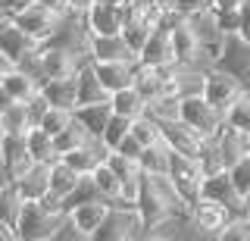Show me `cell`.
<instances>
[{
	"mask_svg": "<svg viewBox=\"0 0 250 241\" xmlns=\"http://www.w3.org/2000/svg\"><path fill=\"white\" fill-rule=\"evenodd\" d=\"M66 213L50 210L44 200H22L19 216H16V238L19 241H50L57 238V229L62 225Z\"/></svg>",
	"mask_w": 250,
	"mask_h": 241,
	"instance_id": "cell-1",
	"label": "cell"
},
{
	"mask_svg": "<svg viewBox=\"0 0 250 241\" xmlns=\"http://www.w3.org/2000/svg\"><path fill=\"white\" fill-rule=\"evenodd\" d=\"M178 119L194 129L200 138H216L225 126V113H219L203 94H185L178 104Z\"/></svg>",
	"mask_w": 250,
	"mask_h": 241,
	"instance_id": "cell-2",
	"label": "cell"
},
{
	"mask_svg": "<svg viewBox=\"0 0 250 241\" xmlns=\"http://www.w3.org/2000/svg\"><path fill=\"white\" fill-rule=\"evenodd\" d=\"M131 238H144V222H141L138 207L109 204L106 219L100 222L91 241H131Z\"/></svg>",
	"mask_w": 250,
	"mask_h": 241,
	"instance_id": "cell-3",
	"label": "cell"
},
{
	"mask_svg": "<svg viewBox=\"0 0 250 241\" xmlns=\"http://www.w3.org/2000/svg\"><path fill=\"white\" fill-rule=\"evenodd\" d=\"M244 91H247L244 82H241L234 72H229V69L209 66L207 72H203V91H200V94L207 97L219 113H229V107L244 94Z\"/></svg>",
	"mask_w": 250,
	"mask_h": 241,
	"instance_id": "cell-4",
	"label": "cell"
},
{
	"mask_svg": "<svg viewBox=\"0 0 250 241\" xmlns=\"http://www.w3.org/2000/svg\"><path fill=\"white\" fill-rule=\"evenodd\" d=\"M10 19L22 28V32H28L31 38H35V41H41V44H44V41H50V38L57 35V28H60V22H62L60 13L47 10L41 0H31V3L19 6V10H13V13H10Z\"/></svg>",
	"mask_w": 250,
	"mask_h": 241,
	"instance_id": "cell-5",
	"label": "cell"
},
{
	"mask_svg": "<svg viewBox=\"0 0 250 241\" xmlns=\"http://www.w3.org/2000/svg\"><path fill=\"white\" fill-rule=\"evenodd\" d=\"M200 178H203V169L197 157H188V153H175L172 151V160H169V182L175 185L182 204L191 210L194 204L200 200Z\"/></svg>",
	"mask_w": 250,
	"mask_h": 241,
	"instance_id": "cell-6",
	"label": "cell"
},
{
	"mask_svg": "<svg viewBox=\"0 0 250 241\" xmlns=\"http://www.w3.org/2000/svg\"><path fill=\"white\" fill-rule=\"evenodd\" d=\"M178 13H169L153 25L150 38L144 41V47L138 53V63L144 66H175V50H172V22Z\"/></svg>",
	"mask_w": 250,
	"mask_h": 241,
	"instance_id": "cell-7",
	"label": "cell"
},
{
	"mask_svg": "<svg viewBox=\"0 0 250 241\" xmlns=\"http://www.w3.org/2000/svg\"><path fill=\"white\" fill-rule=\"evenodd\" d=\"M122 25H125L122 0H94L91 10L84 13L88 35H122Z\"/></svg>",
	"mask_w": 250,
	"mask_h": 241,
	"instance_id": "cell-8",
	"label": "cell"
},
{
	"mask_svg": "<svg viewBox=\"0 0 250 241\" xmlns=\"http://www.w3.org/2000/svg\"><path fill=\"white\" fill-rule=\"evenodd\" d=\"M31 163L35 160H31V153H28L25 131H22V135H16V131H0V169H3L6 182L19 178Z\"/></svg>",
	"mask_w": 250,
	"mask_h": 241,
	"instance_id": "cell-9",
	"label": "cell"
},
{
	"mask_svg": "<svg viewBox=\"0 0 250 241\" xmlns=\"http://www.w3.org/2000/svg\"><path fill=\"white\" fill-rule=\"evenodd\" d=\"M172 50H175V66H191L203 57V41L200 32L188 16H175L172 22Z\"/></svg>",
	"mask_w": 250,
	"mask_h": 241,
	"instance_id": "cell-10",
	"label": "cell"
},
{
	"mask_svg": "<svg viewBox=\"0 0 250 241\" xmlns=\"http://www.w3.org/2000/svg\"><path fill=\"white\" fill-rule=\"evenodd\" d=\"M38 60H41L44 79H62V75H75L78 66H82L78 50L66 47V44H57V41H44L41 50H38Z\"/></svg>",
	"mask_w": 250,
	"mask_h": 241,
	"instance_id": "cell-11",
	"label": "cell"
},
{
	"mask_svg": "<svg viewBox=\"0 0 250 241\" xmlns=\"http://www.w3.org/2000/svg\"><path fill=\"white\" fill-rule=\"evenodd\" d=\"M0 47L10 53L16 60V66H19V63H25L28 57H35V53L41 50V41H35L28 32H22L10 19V13H3V16H0Z\"/></svg>",
	"mask_w": 250,
	"mask_h": 241,
	"instance_id": "cell-12",
	"label": "cell"
},
{
	"mask_svg": "<svg viewBox=\"0 0 250 241\" xmlns=\"http://www.w3.org/2000/svg\"><path fill=\"white\" fill-rule=\"evenodd\" d=\"M91 69H94V75L100 79V85L113 94V91H119V88L135 85L138 60H91Z\"/></svg>",
	"mask_w": 250,
	"mask_h": 241,
	"instance_id": "cell-13",
	"label": "cell"
},
{
	"mask_svg": "<svg viewBox=\"0 0 250 241\" xmlns=\"http://www.w3.org/2000/svg\"><path fill=\"white\" fill-rule=\"evenodd\" d=\"M188 216H191L194 229H200V235H213V238H219V232L229 225V207L216 204V200H203V197L188 210Z\"/></svg>",
	"mask_w": 250,
	"mask_h": 241,
	"instance_id": "cell-14",
	"label": "cell"
},
{
	"mask_svg": "<svg viewBox=\"0 0 250 241\" xmlns=\"http://www.w3.org/2000/svg\"><path fill=\"white\" fill-rule=\"evenodd\" d=\"M106 213H109V200L97 197V200H82V204H75L69 210V219H72V225L78 229V235L91 241L94 232L100 229V222L106 219Z\"/></svg>",
	"mask_w": 250,
	"mask_h": 241,
	"instance_id": "cell-15",
	"label": "cell"
},
{
	"mask_svg": "<svg viewBox=\"0 0 250 241\" xmlns=\"http://www.w3.org/2000/svg\"><path fill=\"white\" fill-rule=\"evenodd\" d=\"M22 200H44L50 194V163H31L19 178H13Z\"/></svg>",
	"mask_w": 250,
	"mask_h": 241,
	"instance_id": "cell-16",
	"label": "cell"
},
{
	"mask_svg": "<svg viewBox=\"0 0 250 241\" xmlns=\"http://www.w3.org/2000/svg\"><path fill=\"white\" fill-rule=\"evenodd\" d=\"M160 129H163V144H166L169 151L188 153V157H197L203 138L194 129H188L182 119H166V122H160Z\"/></svg>",
	"mask_w": 250,
	"mask_h": 241,
	"instance_id": "cell-17",
	"label": "cell"
},
{
	"mask_svg": "<svg viewBox=\"0 0 250 241\" xmlns=\"http://www.w3.org/2000/svg\"><path fill=\"white\" fill-rule=\"evenodd\" d=\"M91 60H138L122 35H88Z\"/></svg>",
	"mask_w": 250,
	"mask_h": 241,
	"instance_id": "cell-18",
	"label": "cell"
},
{
	"mask_svg": "<svg viewBox=\"0 0 250 241\" xmlns=\"http://www.w3.org/2000/svg\"><path fill=\"white\" fill-rule=\"evenodd\" d=\"M216 144H219V153H222V163H225V166H231V163H238L241 157H247V153H250V131L234 129V126L225 122L222 131L216 135Z\"/></svg>",
	"mask_w": 250,
	"mask_h": 241,
	"instance_id": "cell-19",
	"label": "cell"
},
{
	"mask_svg": "<svg viewBox=\"0 0 250 241\" xmlns=\"http://www.w3.org/2000/svg\"><path fill=\"white\" fill-rule=\"evenodd\" d=\"M200 197L203 200H216V204L229 207V204H234V200L241 197V194L234 191L229 169H219V173H209V175L200 178Z\"/></svg>",
	"mask_w": 250,
	"mask_h": 241,
	"instance_id": "cell-20",
	"label": "cell"
},
{
	"mask_svg": "<svg viewBox=\"0 0 250 241\" xmlns=\"http://www.w3.org/2000/svg\"><path fill=\"white\" fill-rule=\"evenodd\" d=\"M106 147L104 144H100V141H94V138H91V141L88 144H82V147H75V151H69V153H62V157L60 160H66L69 163V166H72L75 169V173H82V175H91L94 173V169H97L100 166V163H104L106 160Z\"/></svg>",
	"mask_w": 250,
	"mask_h": 241,
	"instance_id": "cell-21",
	"label": "cell"
},
{
	"mask_svg": "<svg viewBox=\"0 0 250 241\" xmlns=\"http://www.w3.org/2000/svg\"><path fill=\"white\" fill-rule=\"evenodd\" d=\"M75 122H82V129L88 131L94 141H100V135H104L106 129V119L113 116V107H109V100H100V104H84V107H75Z\"/></svg>",
	"mask_w": 250,
	"mask_h": 241,
	"instance_id": "cell-22",
	"label": "cell"
},
{
	"mask_svg": "<svg viewBox=\"0 0 250 241\" xmlns=\"http://www.w3.org/2000/svg\"><path fill=\"white\" fill-rule=\"evenodd\" d=\"M41 94L47 97L50 107L62 110H75L78 107V91H75V75H62V79H47L41 85Z\"/></svg>",
	"mask_w": 250,
	"mask_h": 241,
	"instance_id": "cell-23",
	"label": "cell"
},
{
	"mask_svg": "<svg viewBox=\"0 0 250 241\" xmlns=\"http://www.w3.org/2000/svg\"><path fill=\"white\" fill-rule=\"evenodd\" d=\"M75 91H78V107H84V104H100V100H109V91L104 88V85H100L97 75H94L91 60L78 66V72H75Z\"/></svg>",
	"mask_w": 250,
	"mask_h": 241,
	"instance_id": "cell-24",
	"label": "cell"
},
{
	"mask_svg": "<svg viewBox=\"0 0 250 241\" xmlns=\"http://www.w3.org/2000/svg\"><path fill=\"white\" fill-rule=\"evenodd\" d=\"M3 88H6V94H10L16 104H25L28 97H35L38 91H41V85H38V79L31 72H25L22 66H16L13 72L3 75Z\"/></svg>",
	"mask_w": 250,
	"mask_h": 241,
	"instance_id": "cell-25",
	"label": "cell"
},
{
	"mask_svg": "<svg viewBox=\"0 0 250 241\" xmlns=\"http://www.w3.org/2000/svg\"><path fill=\"white\" fill-rule=\"evenodd\" d=\"M109 107H113V113L128 116V119H138V116L147 113V100L141 97V91L135 88V85L113 91V94H109Z\"/></svg>",
	"mask_w": 250,
	"mask_h": 241,
	"instance_id": "cell-26",
	"label": "cell"
},
{
	"mask_svg": "<svg viewBox=\"0 0 250 241\" xmlns=\"http://www.w3.org/2000/svg\"><path fill=\"white\" fill-rule=\"evenodd\" d=\"M78 178H82V173H75L72 166H69L66 160H53L50 163V194H57V197L66 204V197L75 191V185H78Z\"/></svg>",
	"mask_w": 250,
	"mask_h": 241,
	"instance_id": "cell-27",
	"label": "cell"
},
{
	"mask_svg": "<svg viewBox=\"0 0 250 241\" xmlns=\"http://www.w3.org/2000/svg\"><path fill=\"white\" fill-rule=\"evenodd\" d=\"M25 141H28V153L35 163H53L60 157L57 153V144H53V135H47L41 126H31L25 131Z\"/></svg>",
	"mask_w": 250,
	"mask_h": 241,
	"instance_id": "cell-28",
	"label": "cell"
},
{
	"mask_svg": "<svg viewBox=\"0 0 250 241\" xmlns=\"http://www.w3.org/2000/svg\"><path fill=\"white\" fill-rule=\"evenodd\" d=\"M169 160H172V151L160 141V144L144 147L138 166H141V173H144V175H169Z\"/></svg>",
	"mask_w": 250,
	"mask_h": 241,
	"instance_id": "cell-29",
	"label": "cell"
},
{
	"mask_svg": "<svg viewBox=\"0 0 250 241\" xmlns=\"http://www.w3.org/2000/svg\"><path fill=\"white\" fill-rule=\"evenodd\" d=\"M91 178H94V185H97V191H100V197L104 200H116L119 197V191H122V178L109 169V163L104 160L97 169L91 173Z\"/></svg>",
	"mask_w": 250,
	"mask_h": 241,
	"instance_id": "cell-30",
	"label": "cell"
},
{
	"mask_svg": "<svg viewBox=\"0 0 250 241\" xmlns=\"http://www.w3.org/2000/svg\"><path fill=\"white\" fill-rule=\"evenodd\" d=\"M131 135H135L144 147L160 144V141H163L160 119H156V116H150V113H144V116H138V119H131Z\"/></svg>",
	"mask_w": 250,
	"mask_h": 241,
	"instance_id": "cell-31",
	"label": "cell"
},
{
	"mask_svg": "<svg viewBox=\"0 0 250 241\" xmlns=\"http://www.w3.org/2000/svg\"><path fill=\"white\" fill-rule=\"evenodd\" d=\"M72 116H75V113H72ZM88 141H91V135L82 129V122H75V119L69 122V126L62 129L57 138H53V144H57V153H60V157H62V153H69V151H75V147H82V144H88Z\"/></svg>",
	"mask_w": 250,
	"mask_h": 241,
	"instance_id": "cell-32",
	"label": "cell"
},
{
	"mask_svg": "<svg viewBox=\"0 0 250 241\" xmlns=\"http://www.w3.org/2000/svg\"><path fill=\"white\" fill-rule=\"evenodd\" d=\"M131 131V119L128 116H119V113H113L106 119V129H104V135H100V144L106 147V151H116L119 147V141L125 135Z\"/></svg>",
	"mask_w": 250,
	"mask_h": 241,
	"instance_id": "cell-33",
	"label": "cell"
},
{
	"mask_svg": "<svg viewBox=\"0 0 250 241\" xmlns=\"http://www.w3.org/2000/svg\"><path fill=\"white\" fill-rule=\"evenodd\" d=\"M197 163H200L203 175H209V173H219V169H225V163H222V153H219V144H216V138H203V141H200Z\"/></svg>",
	"mask_w": 250,
	"mask_h": 241,
	"instance_id": "cell-34",
	"label": "cell"
},
{
	"mask_svg": "<svg viewBox=\"0 0 250 241\" xmlns=\"http://www.w3.org/2000/svg\"><path fill=\"white\" fill-rule=\"evenodd\" d=\"M19 207H22V197H19V191H16V185L13 182H3V185H0V219L16 222Z\"/></svg>",
	"mask_w": 250,
	"mask_h": 241,
	"instance_id": "cell-35",
	"label": "cell"
},
{
	"mask_svg": "<svg viewBox=\"0 0 250 241\" xmlns=\"http://www.w3.org/2000/svg\"><path fill=\"white\" fill-rule=\"evenodd\" d=\"M31 122H28V113H25V104H13L10 110L0 116V131H16V135H22V131H28Z\"/></svg>",
	"mask_w": 250,
	"mask_h": 241,
	"instance_id": "cell-36",
	"label": "cell"
},
{
	"mask_svg": "<svg viewBox=\"0 0 250 241\" xmlns=\"http://www.w3.org/2000/svg\"><path fill=\"white\" fill-rule=\"evenodd\" d=\"M225 122H229V126H234V129L250 131V91H244V94H241V97L229 107V113H225Z\"/></svg>",
	"mask_w": 250,
	"mask_h": 241,
	"instance_id": "cell-37",
	"label": "cell"
},
{
	"mask_svg": "<svg viewBox=\"0 0 250 241\" xmlns=\"http://www.w3.org/2000/svg\"><path fill=\"white\" fill-rule=\"evenodd\" d=\"M106 163H109V169H113V173L119 175L122 182H128V178H138V175H141L138 160L125 157V153H119V151H109V153H106Z\"/></svg>",
	"mask_w": 250,
	"mask_h": 241,
	"instance_id": "cell-38",
	"label": "cell"
},
{
	"mask_svg": "<svg viewBox=\"0 0 250 241\" xmlns=\"http://www.w3.org/2000/svg\"><path fill=\"white\" fill-rule=\"evenodd\" d=\"M72 119H75L72 110H62V107H50V110L44 113V119H41V129L47 131V135H53V138H57V135H60V131L66 129Z\"/></svg>",
	"mask_w": 250,
	"mask_h": 241,
	"instance_id": "cell-39",
	"label": "cell"
},
{
	"mask_svg": "<svg viewBox=\"0 0 250 241\" xmlns=\"http://www.w3.org/2000/svg\"><path fill=\"white\" fill-rule=\"evenodd\" d=\"M225 169H229V175H231L234 191H238L241 197H247V191H250V153L241 157L238 163H231V166H225Z\"/></svg>",
	"mask_w": 250,
	"mask_h": 241,
	"instance_id": "cell-40",
	"label": "cell"
},
{
	"mask_svg": "<svg viewBox=\"0 0 250 241\" xmlns=\"http://www.w3.org/2000/svg\"><path fill=\"white\" fill-rule=\"evenodd\" d=\"M97 197H100V191H97V185H94V178L91 175H82V178H78V185H75V191L66 197V213L75 204H82V200H97Z\"/></svg>",
	"mask_w": 250,
	"mask_h": 241,
	"instance_id": "cell-41",
	"label": "cell"
},
{
	"mask_svg": "<svg viewBox=\"0 0 250 241\" xmlns=\"http://www.w3.org/2000/svg\"><path fill=\"white\" fill-rule=\"evenodd\" d=\"M50 110V104H47V97L38 91L35 97H28L25 100V113H28V122L31 126H41V119H44V113Z\"/></svg>",
	"mask_w": 250,
	"mask_h": 241,
	"instance_id": "cell-42",
	"label": "cell"
},
{
	"mask_svg": "<svg viewBox=\"0 0 250 241\" xmlns=\"http://www.w3.org/2000/svg\"><path fill=\"white\" fill-rule=\"evenodd\" d=\"M213 10V0H175V13L178 16H194V13Z\"/></svg>",
	"mask_w": 250,
	"mask_h": 241,
	"instance_id": "cell-43",
	"label": "cell"
},
{
	"mask_svg": "<svg viewBox=\"0 0 250 241\" xmlns=\"http://www.w3.org/2000/svg\"><path fill=\"white\" fill-rule=\"evenodd\" d=\"M116 151H119V153H125V157H131V160H141V153H144V144H141L138 138L128 131V135H125L122 141H119V147H116Z\"/></svg>",
	"mask_w": 250,
	"mask_h": 241,
	"instance_id": "cell-44",
	"label": "cell"
},
{
	"mask_svg": "<svg viewBox=\"0 0 250 241\" xmlns=\"http://www.w3.org/2000/svg\"><path fill=\"white\" fill-rule=\"evenodd\" d=\"M234 35L250 47V0H244V6L238 10V32H234Z\"/></svg>",
	"mask_w": 250,
	"mask_h": 241,
	"instance_id": "cell-45",
	"label": "cell"
},
{
	"mask_svg": "<svg viewBox=\"0 0 250 241\" xmlns=\"http://www.w3.org/2000/svg\"><path fill=\"white\" fill-rule=\"evenodd\" d=\"M244 0H213V13H238Z\"/></svg>",
	"mask_w": 250,
	"mask_h": 241,
	"instance_id": "cell-46",
	"label": "cell"
},
{
	"mask_svg": "<svg viewBox=\"0 0 250 241\" xmlns=\"http://www.w3.org/2000/svg\"><path fill=\"white\" fill-rule=\"evenodd\" d=\"M66 3H69V13H75V16H84V13L91 10L94 0H66Z\"/></svg>",
	"mask_w": 250,
	"mask_h": 241,
	"instance_id": "cell-47",
	"label": "cell"
},
{
	"mask_svg": "<svg viewBox=\"0 0 250 241\" xmlns=\"http://www.w3.org/2000/svg\"><path fill=\"white\" fill-rule=\"evenodd\" d=\"M41 3L47 6V10L60 13V16H69V3H66V0H41Z\"/></svg>",
	"mask_w": 250,
	"mask_h": 241,
	"instance_id": "cell-48",
	"label": "cell"
},
{
	"mask_svg": "<svg viewBox=\"0 0 250 241\" xmlns=\"http://www.w3.org/2000/svg\"><path fill=\"white\" fill-rule=\"evenodd\" d=\"M16 69V60L10 57V53H6L3 47H0V75H6V72H13Z\"/></svg>",
	"mask_w": 250,
	"mask_h": 241,
	"instance_id": "cell-49",
	"label": "cell"
},
{
	"mask_svg": "<svg viewBox=\"0 0 250 241\" xmlns=\"http://www.w3.org/2000/svg\"><path fill=\"white\" fill-rule=\"evenodd\" d=\"M0 241H16V225L0 219Z\"/></svg>",
	"mask_w": 250,
	"mask_h": 241,
	"instance_id": "cell-50",
	"label": "cell"
},
{
	"mask_svg": "<svg viewBox=\"0 0 250 241\" xmlns=\"http://www.w3.org/2000/svg\"><path fill=\"white\" fill-rule=\"evenodd\" d=\"M13 104H16V100H13L10 94H6V88H3V85H0V116H3L6 110H10Z\"/></svg>",
	"mask_w": 250,
	"mask_h": 241,
	"instance_id": "cell-51",
	"label": "cell"
},
{
	"mask_svg": "<svg viewBox=\"0 0 250 241\" xmlns=\"http://www.w3.org/2000/svg\"><path fill=\"white\" fill-rule=\"evenodd\" d=\"M3 13H6V10H3V3H0V16H3Z\"/></svg>",
	"mask_w": 250,
	"mask_h": 241,
	"instance_id": "cell-52",
	"label": "cell"
},
{
	"mask_svg": "<svg viewBox=\"0 0 250 241\" xmlns=\"http://www.w3.org/2000/svg\"><path fill=\"white\" fill-rule=\"evenodd\" d=\"M244 200H247V204H250V191H247V197H244Z\"/></svg>",
	"mask_w": 250,
	"mask_h": 241,
	"instance_id": "cell-53",
	"label": "cell"
},
{
	"mask_svg": "<svg viewBox=\"0 0 250 241\" xmlns=\"http://www.w3.org/2000/svg\"><path fill=\"white\" fill-rule=\"evenodd\" d=\"M0 85H3V75H0Z\"/></svg>",
	"mask_w": 250,
	"mask_h": 241,
	"instance_id": "cell-54",
	"label": "cell"
}]
</instances>
